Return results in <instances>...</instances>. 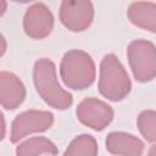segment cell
I'll list each match as a JSON object with an SVG mask.
<instances>
[{
  "label": "cell",
  "instance_id": "1",
  "mask_svg": "<svg viewBox=\"0 0 156 156\" xmlns=\"http://www.w3.org/2000/svg\"><path fill=\"white\" fill-rule=\"evenodd\" d=\"M33 78L37 91L46 104L58 110H65L72 105V95L61 88L52 61L49 58L37 61L34 65Z\"/></svg>",
  "mask_w": 156,
  "mask_h": 156
},
{
  "label": "cell",
  "instance_id": "2",
  "mask_svg": "<svg viewBox=\"0 0 156 156\" xmlns=\"http://www.w3.org/2000/svg\"><path fill=\"white\" fill-rule=\"evenodd\" d=\"M60 74L63 83L72 89H84L95 79V65L93 58L82 50H71L65 54Z\"/></svg>",
  "mask_w": 156,
  "mask_h": 156
},
{
  "label": "cell",
  "instance_id": "7",
  "mask_svg": "<svg viewBox=\"0 0 156 156\" xmlns=\"http://www.w3.org/2000/svg\"><path fill=\"white\" fill-rule=\"evenodd\" d=\"M94 9L90 1L67 0L61 4L60 20L73 32H80L88 28L93 21Z\"/></svg>",
  "mask_w": 156,
  "mask_h": 156
},
{
  "label": "cell",
  "instance_id": "11",
  "mask_svg": "<svg viewBox=\"0 0 156 156\" xmlns=\"http://www.w3.org/2000/svg\"><path fill=\"white\" fill-rule=\"evenodd\" d=\"M128 17L132 23L150 32L156 33V4L138 1L128 9Z\"/></svg>",
  "mask_w": 156,
  "mask_h": 156
},
{
  "label": "cell",
  "instance_id": "10",
  "mask_svg": "<svg viewBox=\"0 0 156 156\" xmlns=\"http://www.w3.org/2000/svg\"><path fill=\"white\" fill-rule=\"evenodd\" d=\"M106 149L118 156H141L144 144L139 138L132 134L113 132L106 138Z\"/></svg>",
  "mask_w": 156,
  "mask_h": 156
},
{
  "label": "cell",
  "instance_id": "6",
  "mask_svg": "<svg viewBox=\"0 0 156 156\" xmlns=\"http://www.w3.org/2000/svg\"><path fill=\"white\" fill-rule=\"evenodd\" d=\"M77 117L83 124L101 130L112 121L113 111L106 102L95 98H87L78 105Z\"/></svg>",
  "mask_w": 156,
  "mask_h": 156
},
{
  "label": "cell",
  "instance_id": "4",
  "mask_svg": "<svg viewBox=\"0 0 156 156\" xmlns=\"http://www.w3.org/2000/svg\"><path fill=\"white\" fill-rule=\"evenodd\" d=\"M128 60L136 80L147 82L156 77V46L147 40H135L128 46Z\"/></svg>",
  "mask_w": 156,
  "mask_h": 156
},
{
  "label": "cell",
  "instance_id": "5",
  "mask_svg": "<svg viewBox=\"0 0 156 156\" xmlns=\"http://www.w3.org/2000/svg\"><path fill=\"white\" fill-rule=\"evenodd\" d=\"M52 122L54 116L48 111L29 110L22 112L13 119L11 124L10 140L12 143H17L29 134L44 132L51 127Z\"/></svg>",
  "mask_w": 156,
  "mask_h": 156
},
{
  "label": "cell",
  "instance_id": "9",
  "mask_svg": "<svg viewBox=\"0 0 156 156\" xmlns=\"http://www.w3.org/2000/svg\"><path fill=\"white\" fill-rule=\"evenodd\" d=\"M26 98L23 83L11 72L2 71L0 73V101L4 108L15 110Z\"/></svg>",
  "mask_w": 156,
  "mask_h": 156
},
{
  "label": "cell",
  "instance_id": "12",
  "mask_svg": "<svg viewBox=\"0 0 156 156\" xmlns=\"http://www.w3.org/2000/svg\"><path fill=\"white\" fill-rule=\"evenodd\" d=\"M44 154H57L56 145L44 136H34L27 139L26 141L21 143L16 149L17 156H41Z\"/></svg>",
  "mask_w": 156,
  "mask_h": 156
},
{
  "label": "cell",
  "instance_id": "13",
  "mask_svg": "<svg viewBox=\"0 0 156 156\" xmlns=\"http://www.w3.org/2000/svg\"><path fill=\"white\" fill-rule=\"evenodd\" d=\"M98 145L91 135L82 134L68 145L63 156H96Z\"/></svg>",
  "mask_w": 156,
  "mask_h": 156
},
{
  "label": "cell",
  "instance_id": "3",
  "mask_svg": "<svg viewBox=\"0 0 156 156\" xmlns=\"http://www.w3.org/2000/svg\"><path fill=\"white\" fill-rule=\"evenodd\" d=\"M99 90L101 95L112 101L124 99L130 90V79L119 60L110 54L106 55L100 65Z\"/></svg>",
  "mask_w": 156,
  "mask_h": 156
},
{
  "label": "cell",
  "instance_id": "15",
  "mask_svg": "<svg viewBox=\"0 0 156 156\" xmlns=\"http://www.w3.org/2000/svg\"><path fill=\"white\" fill-rule=\"evenodd\" d=\"M147 156H156V145L151 146V149L147 152Z\"/></svg>",
  "mask_w": 156,
  "mask_h": 156
},
{
  "label": "cell",
  "instance_id": "14",
  "mask_svg": "<svg viewBox=\"0 0 156 156\" xmlns=\"http://www.w3.org/2000/svg\"><path fill=\"white\" fill-rule=\"evenodd\" d=\"M138 127L147 141H156V111H143L138 117Z\"/></svg>",
  "mask_w": 156,
  "mask_h": 156
},
{
  "label": "cell",
  "instance_id": "8",
  "mask_svg": "<svg viewBox=\"0 0 156 156\" xmlns=\"http://www.w3.org/2000/svg\"><path fill=\"white\" fill-rule=\"evenodd\" d=\"M23 27L28 37L34 39H43L52 30L54 16L44 4H34L26 11Z\"/></svg>",
  "mask_w": 156,
  "mask_h": 156
}]
</instances>
